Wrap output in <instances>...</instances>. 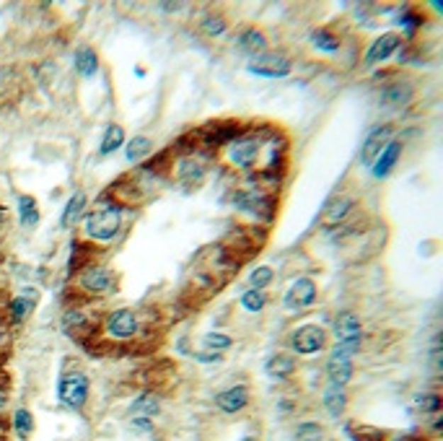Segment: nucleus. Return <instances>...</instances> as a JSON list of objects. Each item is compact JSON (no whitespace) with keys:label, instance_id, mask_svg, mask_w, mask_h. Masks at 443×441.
Segmentation results:
<instances>
[{"label":"nucleus","instance_id":"obj_1","mask_svg":"<svg viewBox=\"0 0 443 441\" xmlns=\"http://www.w3.org/2000/svg\"><path fill=\"white\" fill-rule=\"evenodd\" d=\"M122 216L117 208H104V211H96L94 216H89L86 220V234L91 239H99V242H109L117 231H120Z\"/></svg>","mask_w":443,"mask_h":441},{"label":"nucleus","instance_id":"obj_2","mask_svg":"<svg viewBox=\"0 0 443 441\" xmlns=\"http://www.w3.org/2000/svg\"><path fill=\"white\" fill-rule=\"evenodd\" d=\"M57 397L68 408H83V403L89 400V379L83 374H65L57 384Z\"/></svg>","mask_w":443,"mask_h":441},{"label":"nucleus","instance_id":"obj_3","mask_svg":"<svg viewBox=\"0 0 443 441\" xmlns=\"http://www.w3.org/2000/svg\"><path fill=\"white\" fill-rule=\"evenodd\" d=\"M249 70H252L254 76L283 78V76H288V73H291V62H288V57H283V55L262 52V55H257L254 60L249 62Z\"/></svg>","mask_w":443,"mask_h":441},{"label":"nucleus","instance_id":"obj_4","mask_svg":"<svg viewBox=\"0 0 443 441\" xmlns=\"http://www.w3.org/2000/svg\"><path fill=\"white\" fill-rule=\"evenodd\" d=\"M324 337L327 335L319 325H303L293 333V348L301 356H308V353H316V350L324 348Z\"/></svg>","mask_w":443,"mask_h":441},{"label":"nucleus","instance_id":"obj_5","mask_svg":"<svg viewBox=\"0 0 443 441\" xmlns=\"http://www.w3.org/2000/svg\"><path fill=\"white\" fill-rule=\"evenodd\" d=\"M316 298V286L314 281L308 278H298V281L291 286V291L286 294V306L288 309H303V306H311Z\"/></svg>","mask_w":443,"mask_h":441},{"label":"nucleus","instance_id":"obj_6","mask_svg":"<svg viewBox=\"0 0 443 441\" xmlns=\"http://www.w3.org/2000/svg\"><path fill=\"white\" fill-rule=\"evenodd\" d=\"M389 138H391V128H389V125H381V128L371 130V135L366 138V143H363V148H361V161L366 164V167H371V164H374L376 156L383 151V145L389 143Z\"/></svg>","mask_w":443,"mask_h":441},{"label":"nucleus","instance_id":"obj_7","mask_svg":"<svg viewBox=\"0 0 443 441\" xmlns=\"http://www.w3.org/2000/svg\"><path fill=\"white\" fill-rule=\"evenodd\" d=\"M399 47V37L397 34H381L376 39L374 45L369 47V55H366V65H376V62L389 60L391 55L397 52Z\"/></svg>","mask_w":443,"mask_h":441},{"label":"nucleus","instance_id":"obj_8","mask_svg":"<svg viewBox=\"0 0 443 441\" xmlns=\"http://www.w3.org/2000/svg\"><path fill=\"white\" fill-rule=\"evenodd\" d=\"M106 325H109V333H112L114 337H130V335H135V330H138L135 314L130 312V309H117V312H112Z\"/></svg>","mask_w":443,"mask_h":441},{"label":"nucleus","instance_id":"obj_9","mask_svg":"<svg viewBox=\"0 0 443 441\" xmlns=\"http://www.w3.org/2000/svg\"><path fill=\"white\" fill-rule=\"evenodd\" d=\"M399 153H402V143L399 140H391V143H386L383 145V151L376 156V161L371 164L374 167V177H386L394 169V164H397V159H399Z\"/></svg>","mask_w":443,"mask_h":441},{"label":"nucleus","instance_id":"obj_10","mask_svg":"<svg viewBox=\"0 0 443 441\" xmlns=\"http://www.w3.org/2000/svg\"><path fill=\"white\" fill-rule=\"evenodd\" d=\"M249 403V392L247 387H231L225 389V392H220L218 397H215V405H218L223 413H239L241 408H247Z\"/></svg>","mask_w":443,"mask_h":441},{"label":"nucleus","instance_id":"obj_11","mask_svg":"<svg viewBox=\"0 0 443 441\" xmlns=\"http://www.w3.org/2000/svg\"><path fill=\"white\" fill-rule=\"evenodd\" d=\"M335 333L340 342H361V322L350 312L340 314V320L335 322Z\"/></svg>","mask_w":443,"mask_h":441},{"label":"nucleus","instance_id":"obj_12","mask_svg":"<svg viewBox=\"0 0 443 441\" xmlns=\"http://www.w3.org/2000/svg\"><path fill=\"white\" fill-rule=\"evenodd\" d=\"M257 156H259V145L252 143V140H244V143L231 145V151H228V159H231V164H236V167H241V169L254 167Z\"/></svg>","mask_w":443,"mask_h":441},{"label":"nucleus","instance_id":"obj_13","mask_svg":"<svg viewBox=\"0 0 443 441\" xmlns=\"http://www.w3.org/2000/svg\"><path fill=\"white\" fill-rule=\"evenodd\" d=\"M73 62H75V70H78L83 78L96 76L99 57H96V52H94L91 47H83V50H78V52H75V57H73Z\"/></svg>","mask_w":443,"mask_h":441},{"label":"nucleus","instance_id":"obj_14","mask_svg":"<svg viewBox=\"0 0 443 441\" xmlns=\"http://www.w3.org/2000/svg\"><path fill=\"white\" fill-rule=\"evenodd\" d=\"M264 47H267V39H264L262 31L247 29V31H244V34H241V37H239V50H241V52L257 55V52H262Z\"/></svg>","mask_w":443,"mask_h":441},{"label":"nucleus","instance_id":"obj_15","mask_svg":"<svg viewBox=\"0 0 443 441\" xmlns=\"http://www.w3.org/2000/svg\"><path fill=\"white\" fill-rule=\"evenodd\" d=\"M264 372L270 374L272 379H286V376H291V374L296 372V361L288 356H275L267 361V366H264Z\"/></svg>","mask_w":443,"mask_h":441},{"label":"nucleus","instance_id":"obj_16","mask_svg":"<svg viewBox=\"0 0 443 441\" xmlns=\"http://www.w3.org/2000/svg\"><path fill=\"white\" fill-rule=\"evenodd\" d=\"M18 218H21V226L23 228H34L39 223V211H37V203L34 198L29 195H21L18 198Z\"/></svg>","mask_w":443,"mask_h":441},{"label":"nucleus","instance_id":"obj_17","mask_svg":"<svg viewBox=\"0 0 443 441\" xmlns=\"http://www.w3.org/2000/svg\"><path fill=\"white\" fill-rule=\"evenodd\" d=\"M81 281L89 291H106L109 289V273H106L104 267H89V270L81 275Z\"/></svg>","mask_w":443,"mask_h":441},{"label":"nucleus","instance_id":"obj_18","mask_svg":"<svg viewBox=\"0 0 443 441\" xmlns=\"http://www.w3.org/2000/svg\"><path fill=\"white\" fill-rule=\"evenodd\" d=\"M350 208H353V200L350 198H337L335 203H330V208L324 211V226H335V223H340V220L347 216Z\"/></svg>","mask_w":443,"mask_h":441},{"label":"nucleus","instance_id":"obj_19","mask_svg":"<svg viewBox=\"0 0 443 441\" xmlns=\"http://www.w3.org/2000/svg\"><path fill=\"white\" fill-rule=\"evenodd\" d=\"M413 99V89L410 86H391L386 91L381 94V101L386 107H405L407 101Z\"/></svg>","mask_w":443,"mask_h":441},{"label":"nucleus","instance_id":"obj_20","mask_svg":"<svg viewBox=\"0 0 443 441\" xmlns=\"http://www.w3.org/2000/svg\"><path fill=\"white\" fill-rule=\"evenodd\" d=\"M122 143H125V130H122L120 125H109L106 133H104V138H101V156L114 153Z\"/></svg>","mask_w":443,"mask_h":441},{"label":"nucleus","instance_id":"obj_21","mask_svg":"<svg viewBox=\"0 0 443 441\" xmlns=\"http://www.w3.org/2000/svg\"><path fill=\"white\" fill-rule=\"evenodd\" d=\"M34 304H37V291H29V294L13 298V301H11V314H13V320L21 322L23 317H29V312L34 309Z\"/></svg>","mask_w":443,"mask_h":441},{"label":"nucleus","instance_id":"obj_22","mask_svg":"<svg viewBox=\"0 0 443 441\" xmlns=\"http://www.w3.org/2000/svg\"><path fill=\"white\" fill-rule=\"evenodd\" d=\"M324 408H327V411H330V415H335V418H337L340 413L345 411V392H342V387L332 384V387L324 392Z\"/></svg>","mask_w":443,"mask_h":441},{"label":"nucleus","instance_id":"obj_23","mask_svg":"<svg viewBox=\"0 0 443 441\" xmlns=\"http://www.w3.org/2000/svg\"><path fill=\"white\" fill-rule=\"evenodd\" d=\"M236 206H239L241 211L252 213V216H257V211H259V208L270 211V203H267L262 195H257V192H244V195H239V198H236Z\"/></svg>","mask_w":443,"mask_h":441},{"label":"nucleus","instance_id":"obj_24","mask_svg":"<svg viewBox=\"0 0 443 441\" xmlns=\"http://www.w3.org/2000/svg\"><path fill=\"white\" fill-rule=\"evenodd\" d=\"M83 208H86V195H83V192H75L73 198L68 200V206H65V213H62V218H60L62 226H70V223H75V220H78V216H81Z\"/></svg>","mask_w":443,"mask_h":441},{"label":"nucleus","instance_id":"obj_25","mask_svg":"<svg viewBox=\"0 0 443 441\" xmlns=\"http://www.w3.org/2000/svg\"><path fill=\"white\" fill-rule=\"evenodd\" d=\"M150 151H153V145H150L148 138H143V135L133 138L128 143V161H140L143 156H148Z\"/></svg>","mask_w":443,"mask_h":441},{"label":"nucleus","instance_id":"obj_26","mask_svg":"<svg viewBox=\"0 0 443 441\" xmlns=\"http://www.w3.org/2000/svg\"><path fill=\"white\" fill-rule=\"evenodd\" d=\"M311 42L316 45V50H324V52H335V50H337V37L324 29L314 31V34H311Z\"/></svg>","mask_w":443,"mask_h":441},{"label":"nucleus","instance_id":"obj_27","mask_svg":"<svg viewBox=\"0 0 443 441\" xmlns=\"http://www.w3.org/2000/svg\"><path fill=\"white\" fill-rule=\"evenodd\" d=\"M31 413L29 411H16L13 413V426H16V434L21 436V439H26V436L31 434V428H34V423H31Z\"/></svg>","mask_w":443,"mask_h":441},{"label":"nucleus","instance_id":"obj_28","mask_svg":"<svg viewBox=\"0 0 443 441\" xmlns=\"http://www.w3.org/2000/svg\"><path fill=\"white\" fill-rule=\"evenodd\" d=\"M264 301H267V296H264L262 291H247L244 296H241V306L247 309V312H259L264 306Z\"/></svg>","mask_w":443,"mask_h":441},{"label":"nucleus","instance_id":"obj_29","mask_svg":"<svg viewBox=\"0 0 443 441\" xmlns=\"http://www.w3.org/2000/svg\"><path fill=\"white\" fill-rule=\"evenodd\" d=\"M296 439L298 441H322V428L316 423H301L298 431H296Z\"/></svg>","mask_w":443,"mask_h":441},{"label":"nucleus","instance_id":"obj_30","mask_svg":"<svg viewBox=\"0 0 443 441\" xmlns=\"http://www.w3.org/2000/svg\"><path fill=\"white\" fill-rule=\"evenodd\" d=\"M231 342H233L231 337H228V335H223V333H211L208 337H205V345H208V348H213L215 353H218V350L231 348Z\"/></svg>","mask_w":443,"mask_h":441},{"label":"nucleus","instance_id":"obj_31","mask_svg":"<svg viewBox=\"0 0 443 441\" xmlns=\"http://www.w3.org/2000/svg\"><path fill=\"white\" fill-rule=\"evenodd\" d=\"M249 281H252V286H254L257 291L259 289H264L267 283L272 281V270L270 267H257V270H252V275H249Z\"/></svg>","mask_w":443,"mask_h":441},{"label":"nucleus","instance_id":"obj_32","mask_svg":"<svg viewBox=\"0 0 443 441\" xmlns=\"http://www.w3.org/2000/svg\"><path fill=\"white\" fill-rule=\"evenodd\" d=\"M133 413H145V415H156V413H158L156 397L143 395L140 400H135V405H133Z\"/></svg>","mask_w":443,"mask_h":441},{"label":"nucleus","instance_id":"obj_33","mask_svg":"<svg viewBox=\"0 0 443 441\" xmlns=\"http://www.w3.org/2000/svg\"><path fill=\"white\" fill-rule=\"evenodd\" d=\"M203 29H205V34H223L225 21L220 18V16H208V18L203 21Z\"/></svg>","mask_w":443,"mask_h":441},{"label":"nucleus","instance_id":"obj_34","mask_svg":"<svg viewBox=\"0 0 443 441\" xmlns=\"http://www.w3.org/2000/svg\"><path fill=\"white\" fill-rule=\"evenodd\" d=\"M438 397L436 395H428V397H420V408H425V411H438Z\"/></svg>","mask_w":443,"mask_h":441},{"label":"nucleus","instance_id":"obj_35","mask_svg":"<svg viewBox=\"0 0 443 441\" xmlns=\"http://www.w3.org/2000/svg\"><path fill=\"white\" fill-rule=\"evenodd\" d=\"M197 361H200V364H213V361H220V353H208V356H195Z\"/></svg>","mask_w":443,"mask_h":441},{"label":"nucleus","instance_id":"obj_36","mask_svg":"<svg viewBox=\"0 0 443 441\" xmlns=\"http://www.w3.org/2000/svg\"><path fill=\"white\" fill-rule=\"evenodd\" d=\"M244 441H257V439H244Z\"/></svg>","mask_w":443,"mask_h":441},{"label":"nucleus","instance_id":"obj_37","mask_svg":"<svg viewBox=\"0 0 443 441\" xmlns=\"http://www.w3.org/2000/svg\"><path fill=\"white\" fill-rule=\"evenodd\" d=\"M0 340H3V333H0Z\"/></svg>","mask_w":443,"mask_h":441}]
</instances>
